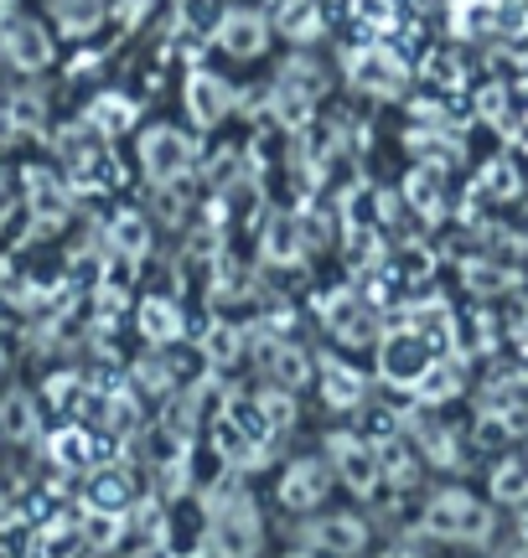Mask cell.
I'll use <instances>...</instances> for the list:
<instances>
[{
    "label": "cell",
    "instance_id": "14",
    "mask_svg": "<svg viewBox=\"0 0 528 558\" xmlns=\"http://www.w3.org/2000/svg\"><path fill=\"white\" fill-rule=\"evenodd\" d=\"M130 497H135V486H130V476L115 471V465H99V471L88 476V492H83V501H88L94 512H130Z\"/></svg>",
    "mask_w": 528,
    "mask_h": 558
},
{
    "label": "cell",
    "instance_id": "34",
    "mask_svg": "<svg viewBox=\"0 0 528 558\" xmlns=\"http://www.w3.org/2000/svg\"><path fill=\"white\" fill-rule=\"evenodd\" d=\"M79 548H83V538L73 533V527H47L37 558H79Z\"/></svg>",
    "mask_w": 528,
    "mask_h": 558
},
{
    "label": "cell",
    "instance_id": "1",
    "mask_svg": "<svg viewBox=\"0 0 528 558\" xmlns=\"http://www.w3.org/2000/svg\"><path fill=\"white\" fill-rule=\"evenodd\" d=\"M260 512L239 476H228L213 497H207V548L213 558H254L260 554Z\"/></svg>",
    "mask_w": 528,
    "mask_h": 558
},
{
    "label": "cell",
    "instance_id": "23",
    "mask_svg": "<svg viewBox=\"0 0 528 558\" xmlns=\"http://www.w3.org/2000/svg\"><path fill=\"white\" fill-rule=\"evenodd\" d=\"M420 403H446V399H456L461 393V367L456 362H430L425 373H420V383L409 388Z\"/></svg>",
    "mask_w": 528,
    "mask_h": 558
},
{
    "label": "cell",
    "instance_id": "12",
    "mask_svg": "<svg viewBox=\"0 0 528 558\" xmlns=\"http://www.w3.org/2000/svg\"><path fill=\"white\" fill-rule=\"evenodd\" d=\"M0 47H5V58L16 68H47V58H52V41L41 37L32 21H5L0 26Z\"/></svg>",
    "mask_w": 528,
    "mask_h": 558
},
{
    "label": "cell",
    "instance_id": "20",
    "mask_svg": "<svg viewBox=\"0 0 528 558\" xmlns=\"http://www.w3.org/2000/svg\"><path fill=\"white\" fill-rule=\"evenodd\" d=\"M492 507H528V460H497L488 481Z\"/></svg>",
    "mask_w": 528,
    "mask_h": 558
},
{
    "label": "cell",
    "instance_id": "19",
    "mask_svg": "<svg viewBox=\"0 0 528 558\" xmlns=\"http://www.w3.org/2000/svg\"><path fill=\"white\" fill-rule=\"evenodd\" d=\"M461 279H467L471 295H482V300L518 290V269H508V264H497V259H467L461 264Z\"/></svg>",
    "mask_w": 528,
    "mask_h": 558
},
{
    "label": "cell",
    "instance_id": "41",
    "mask_svg": "<svg viewBox=\"0 0 528 558\" xmlns=\"http://www.w3.org/2000/svg\"><path fill=\"white\" fill-rule=\"evenodd\" d=\"M11 207H16V192H11V181L0 177V222L11 218Z\"/></svg>",
    "mask_w": 528,
    "mask_h": 558
},
{
    "label": "cell",
    "instance_id": "3",
    "mask_svg": "<svg viewBox=\"0 0 528 558\" xmlns=\"http://www.w3.org/2000/svg\"><path fill=\"white\" fill-rule=\"evenodd\" d=\"M326 465L343 476V486L352 497H373L384 486V465H379V450L368 445L363 435H326Z\"/></svg>",
    "mask_w": 528,
    "mask_h": 558
},
{
    "label": "cell",
    "instance_id": "21",
    "mask_svg": "<svg viewBox=\"0 0 528 558\" xmlns=\"http://www.w3.org/2000/svg\"><path fill=\"white\" fill-rule=\"evenodd\" d=\"M109 243H115V259L141 264L145 248H151V222L141 213H120V218L109 222Z\"/></svg>",
    "mask_w": 528,
    "mask_h": 558
},
{
    "label": "cell",
    "instance_id": "45",
    "mask_svg": "<svg viewBox=\"0 0 528 558\" xmlns=\"http://www.w3.org/2000/svg\"><path fill=\"white\" fill-rule=\"evenodd\" d=\"M141 558H177V554H171L166 543H151V554H141Z\"/></svg>",
    "mask_w": 528,
    "mask_h": 558
},
{
    "label": "cell",
    "instance_id": "11",
    "mask_svg": "<svg viewBox=\"0 0 528 558\" xmlns=\"http://www.w3.org/2000/svg\"><path fill=\"white\" fill-rule=\"evenodd\" d=\"M322 403L326 409H363L368 403L363 373H352L343 357H322Z\"/></svg>",
    "mask_w": 528,
    "mask_h": 558
},
{
    "label": "cell",
    "instance_id": "42",
    "mask_svg": "<svg viewBox=\"0 0 528 558\" xmlns=\"http://www.w3.org/2000/svg\"><path fill=\"white\" fill-rule=\"evenodd\" d=\"M513 341H518V352L528 357V316H518V326H513Z\"/></svg>",
    "mask_w": 528,
    "mask_h": 558
},
{
    "label": "cell",
    "instance_id": "30",
    "mask_svg": "<svg viewBox=\"0 0 528 558\" xmlns=\"http://www.w3.org/2000/svg\"><path fill=\"white\" fill-rule=\"evenodd\" d=\"M47 5H52V16H58L62 32H73V37L94 32L104 16V0H47Z\"/></svg>",
    "mask_w": 528,
    "mask_h": 558
},
{
    "label": "cell",
    "instance_id": "43",
    "mask_svg": "<svg viewBox=\"0 0 528 558\" xmlns=\"http://www.w3.org/2000/svg\"><path fill=\"white\" fill-rule=\"evenodd\" d=\"M120 11H124V21H141L145 16V0H120Z\"/></svg>",
    "mask_w": 528,
    "mask_h": 558
},
{
    "label": "cell",
    "instance_id": "16",
    "mask_svg": "<svg viewBox=\"0 0 528 558\" xmlns=\"http://www.w3.org/2000/svg\"><path fill=\"white\" fill-rule=\"evenodd\" d=\"M135 320H141V337L151 347H171V341L182 337V311H177V300H166V295L145 300Z\"/></svg>",
    "mask_w": 528,
    "mask_h": 558
},
{
    "label": "cell",
    "instance_id": "24",
    "mask_svg": "<svg viewBox=\"0 0 528 558\" xmlns=\"http://www.w3.org/2000/svg\"><path fill=\"white\" fill-rule=\"evenodd\" d=\"M301 254H305V243H301L296 218H275L264 228V259L269 264H301Z\"/></svg>",
    "mask_w": 528,
    "mask_h": 558
},
{
    "label": "cell",
    "instance_id": "31",
    "mask_svg": "<svg viewBox=\"0 0 528 558\" xmlns=\"http://www.w3.org/2000/svg\"><path fill=\"white\" fill-rule=\"evenodd\" d=\"M280 32L285 37H316L322 32V11H316V0H285V11H280Z\"/></svg>",
    "mask_w": 528,
    "mask_h": 558
},
{
    "label": "cell",
    "instance_id": "2",
    "mask_svg": "<svg viewBox=\"0 0 528 558\" xmlns=\"http://www.w3.org/2000/svg\"><path fill=\"white\" fill-rule=\"evenodd\" d=\"M420 527H425L435 543H488L492 538V507L477 501L471 492H441V497H430Z\"/></svg>",
    "mask_w": 528,
    "mask_h": 558
},
{
    "label": "cell",
    "instance_id": "33",
    "mask_svg": "<svg viewBox=\"0 0 528 558\" xmlns=\"http://www.w3.org/2000/svg\"><path fill=\"white\" fill-rule=\"evenodd\" d=\"M187 192H182V181H166V186H156V213H161L166 228H177V222L187 218Z\"/></svg>",
    "mask_w": 528,
    "mask_h": 558
},
{
    "label": "cell",
    "instance_id": "36",
    "mask_svg": "<svg viewBox=\"0 0 528 558\" xmlns=\"http://www.w3.org/2000/svg\"><path fill=\"white\" fill-rule=\"evenodd\" d=\"M482 192L488 197H513L518 192V171H513L508 160H492L488 171H482Z\"/></svg>",
    "mask_w": 528,
    "mask_h": 558
},
{
    "label": "cell",
    "instance_id": "38",
    "mask_svg": "<svg viewBox=\"0 0 528 558\" xmlns=\"http://www.w3.org/2000/svg\"><path fill=\"white\" fill-rule=\"evenodd\" d=\"M135 378H141L145 393H166V388H171V367H166V362H151V357H145L141 367H135Z\"/></svg>",
    "mask_w": 528,
    "mask_h": 558
},
{
    "label": "cell",
    "instance_id": "28",
    "mask_svg": "<svg viewBox=\"0 0 528 558\" xmlns=\"http://www.w3.org/2000/svg\"><path fill=\"white\" fill-rule=\"evenodd\" d=\"M254 409L264 414V424H269L275 435L296 429V418H301V409H296V393H285V388H260V393H254Z\"/></svg>",
    "mask_w": 528,
    "mask_h": 558
},
{
    "label": "cell",
    "instance_id": "25",
    "mask_svg": "<svg viewBox=\"0 0 528 558\" xmlns=\"http://www.w3.org/2000/svg\"><path fill=\"white\" fill-rule=\"evenodd\" d=\"M47 450H52V460H58V465H68V471H83V465H94V439L83 435L79 424H62L58 435L47 439Z\"/></svg>",
    "mask_w": 528,
    "mask_h": 558
},
{
    "label": "cell",
    "instance_id": "39",
    "mask_svg": "<svg viewBox=\"0 0 528 558\" xmlns=\"http://www.w3.org/2000/svg\"><path fill=\"white\" fill-rule=\"evenodd\" d=\"M435 264H430V248H420V243H409V254L399 259V279H425Z\"/></svg>",
    "mask_w": 528,
    "mask_h": 558
},
{
    "label": "cell",
    "instance_id": "9",
    "mask_svg": "<svg viewBox=\"0 0 528 558\" xmlns=\"http://www.w3.org/2000/svg\"><path fill=\"white\" fill-rule=\"evenodd\" d=\"M264 37H269V26H264L260 11H224L218 21V47H224L228 58H260L264 52Z\"/></svg>",
    "mask_w": 528,
    "mask_h": 558
},
{
    "label": "cell",
    "instance_id": "22",
    "mask_svg": "<svg viewBox=\"0 0 528 558\" xmlns=\"http://www.w3.org/2000/svg\"><path fill=\"white\" fill-rule=\"evenodd\" d=\"M405 202L420 213V218H441L446 213V192H441V171H430V166H420L415 177H405Z\"/></svg>",
    "mask_w": 528,
    "mask_h": 558
},
{
    "label": "cell",
    "instance_id": "47",
    "mask_svg": "<svg viewBox=\"0 0 528 558\" xmlns=\"http://www.w3.org/2000/svg\"><path fill=\"white\" fill-rule=\"evenodd\" d=\"M513 558H528V543H524V548H518V554H513Z\"/></svg>",
    "mask_w": 528,
    "mask_h": 558
},
{
    "label": "cell",
    "instance_id": "32",
    "mask_svg": "<svg viewBox=\"0 0 528 558\" xmlns=\"http://www.w3.org/2000/svg\"><path fill=\"white\" fill-rule=\"evenodd\" d=\"M399 424L405 418L394 414V409H384V403H363V439L379 450V445H394L399 439Z\"/></svg>",
    "mask_w": 528,
    "mask_h": 558
},
{
    "label": "cell",
    "instance_id": "27",
    "mask_svg": "<svg viewBox=\"0 0 528 558\" xmlns=\"http://www.w3.org/2000/svg\"><path fill=\"white\" fill-rule=\"evenodd\" d=\"M379 465H384V481L394 492H409V486L420 481V460H415V450H405L399 439H394V445H379Z\"/></svg>",
    "mask_w": 528,
    "mask_h": 558
},
{
    "label": "cell",
    "instance_id": "4",
    "mask_svg": "<svg viewBox=\"0 0 528 558\" xmlns=\"http://www.w3.org/2000/svg\"><path fill=\"white\" fill-rule=\"evenodd\" d=\"M141 166L151 186L182 181L197 166V140L182 135V130H151V135H141Z\"/></svg>",
    "mask_w": 528,
    "mask_h": 558
},
{
    "label": "cell",
    "instance_id": "13",
    "mask_svg": "<svg viewBox=\"0 0 528 558\" xmlns=\"http://www.w3.org/2000/svg\"><path fill=\"white\" fill-rule=\"evenodd\" d=\"M352 78L363 83L368 94H379V99H399V88H405V62H394L388 52H363V58L352 62Z\"/></svg>",
    "mask_w": 528,
    "mask_h": 558
},
{
    "label": "cell",
    "instance_id": "5",
    "mask_svg": "<svg viewBox=\"0 0 528 558\" xmlns=\"http://www.w3.org/2000/svg\"><path fill=\"white\" fill-rule=\"evenodd\" d=\"M301 543L305 548H322L332 558H358L368 548V522L352 518V512H322L301 527Z\"/></svg>",
    "mask_w": 528,
    "mask_h": 558
},
{
    "label": "cell",
    "instance_id": "48",
    "mask_svg": "<svg viewBox=\"0 0 528 558\" xmlns=\"http://www.w3.org/2000/svg\"><path fill=\"white\" fill-rule=\"evenodd\" d=\"M388 558H405V554H388Z\"/></svg>",
    "mask_w": 528,
    "mask_h": 558
},
{
    "label": "cell",
    "instance_id": "44",
    "mask_svg": "<svg viewBox=\"0 0 528 558\" xmlns=\"http://www.w3.org/2000/svg\"><path fill=\"white\" fill-rule=\"evenodd\" d=\"M285 558H332V554H322V548H305V543H301V548H290Z\"/></svg>",
    "mask_w": 528,
    "mask_h": 558
},
{
    "label": "cell",
    "instance_id": "26",
    "mask_svg": "<svg viewBox=\"0 0 528 558\" xmlns=\"http://www.w3.org/2000/svg\"><path fill=\"white\" fill-rule=\"evenodd\" d=\"M0 435L5 439L37 435V403H32V393H5L0 399Z\"/></svg>",
    "mask_w": 528,
    "mask_h": 558
},
{
    "label": "cell",
    "instance_id": "8",
    "mask_svg": "<svg viewBox=\"0 0 528 558\" xmlns=\"http://www.w3.org/2000/svg\"><path fill=\"white\" fill-rule=\"evenodd\" d=\"M260 362H264V373H269V383H275V388H285V393H296V388H305V383H311V357H305L296 341L260 337Z\"/></svg>",
    "mask_w": 528,
    "mask_h": 558
},
{
    "label": "cell",
    "instance_id": "17",
    "mask_svg": "<svg viewBox=\"0 0 528 558\" xmlns=\"http://www.w3.org/2000/svg\"><path fill=\"white\" fill-rule=\"evenodd\" d=\"M405 331L409 337H420L425 347H441V341H451L456 320H451V311L441 305V300H420V305H409L405 311Z\"/></svg>",
    "mask_w": 528,
    "mask_h": 558
},
{
    "label": "cell",
    "instance_id": "29",
    "mask_svg": "<svg viewBox=\"0 0 528 558\" xmlns=\"http://www.w3.org/2000/svg\"><path fill=\"white\" fill-rule=\"evenodd\" d=\"M120 533H124V512H94V507H83V522H79L83 548H115Z\"/></svg>",
    "mask_w": 528,
    "mask_h": 558
},
{
    "label": "cell",
    "instance_id": "37",
    "mask_svg": "<svg viewBox=\"0 0 528 558\" xmlns=\"http://www.w3.org/2000/svg\"><path fill=\"white\" fill-rule=\"evenodd\" d=\"M130 120H135V109H130V104H120V99L94 104V124H104V130H124Z\"/></svg>",
    "mask_w": 528,
    "mask_h": 558
},
{
    "label": "cell",
    "instance_id": "7",
    "mask_svg": "<svg viewBox=\"0 0 528 558\" xmlns=\"http://www.w3.org/2000/svg\"><path fill=\"white\" fill-rule=\"evenodd\" d=\"M430 362H435L430 347L420 337H409V331H394V337L379 341V373H384L394 388H415Z\"/></svg>",
    "mask_w": 528,
    "mask_h": 558
},
{
    "label": "cell",
    "instance_id": "46",
    "mask_svg": "<svg viewBox=\"0 0 528 558\" xmlns=\"http://www.w3.org/2000/svg\"><path fill=\"white\" fill-rule=\"evenodd\" d=\"M518 533H524V543H528V507H524V518H518Z\"/></svg>",
    "mask_w": 528,
    "mask_h": 558
},
{
    "label": "cell",
    "instance_id": "10",
    "mask_svg": "<svg viewBox=\"0 0 528 558\" xmlns=\"http://www.w3.org/2000/svg\"><path fill=\"white\" fill-rule=\"evenodd\" d=\"M187 109H192V120L203 124V130H213L233 109V88L224 78H213V73H192L187 78Z\"/></svg>",
    "mask_w": 528,
    "mask_h": 558
},
{
    "label": "cell",
    "instance_id": "15",
    "mask_svg": "<svg viewBox=\"0 0 528 558\" xmlns=\"http://www.w3.org/2000/svg\"><path fill=\"white\" fill-rule=\"evenodd\" d=\"M197 352H203V362L213 373H224V367H233V362L244 357V331L233 320H213L203 331V341H197Z\"/></svg>",
    "mask_w": 528,
    "mask_h": 558
},
{
    "label": "cell",
    "instance_id": "18",
    "mask_svg": "<svg viewBox=\"0 0 528 558\" xmlns=\"http://www.w3.org/2000/svg\"><path fill=\"white\" fill-rule=\"evenodd\" d=\"M409 429L420 439V450L430 456V465H441V471H461V445L451 435L446 424H435V418H409Z\"/></svg>",
    "mask_w": 528,
    "mask_h": 558
},
{
    "label": "cell",
    "instance_id": "6",
    "mask_svg": "<svg viewBox=\"0 0 528 558\" xmlns=\"http://www.w3.org/2000/svg\"><path fill=\"white\" fill-rule=\"evenodd\" d=\"M326 492H332V465H322V460H290L285 465L280 486H275V497H280L285 512H311V507H322Z\"/></svg>",
    "mask_w": 528,
    "mask_h": 558
},
{
    "label": "cell",
    "instance_id": "40",
    "mask_svg": "<svg viewBox=\"0 0 528 558\" xmlns=\"http://www.w3.org/2000/svg\"><path fill=\"white\" fill-rule=\"evenodd\" d=\"M477 109L488 114V120H508V88H482V99H477Z\"/></svg>",
    "mask_w": 528,
    "mask_h": 558
},
{
    "label": "cell",
    "instance_id": "35",
    "mask_svg": "<svg viewBox=\"0 0 528 558\" xmlns=\"http://www.w3.org/2000/svg\"><path fill=\"white\" fill-rule=\"evenodd\" d=\"M409 150L420 160H461V140H425V130H420V135H409Z\"/></svg>",
    "mask_w": 528,
    "mask_h": 558
}]
</instances>
